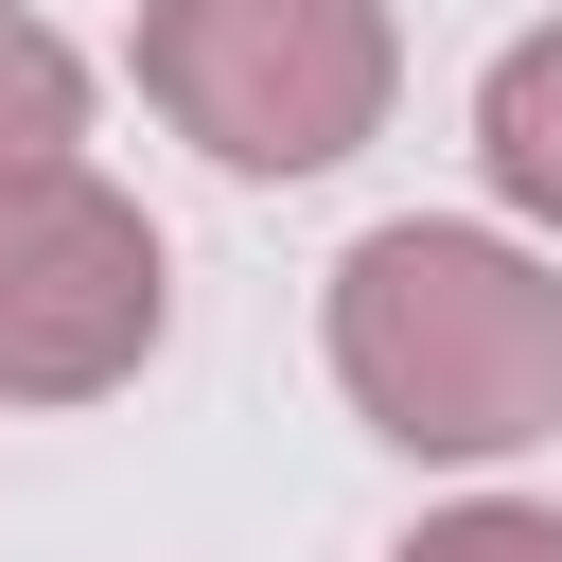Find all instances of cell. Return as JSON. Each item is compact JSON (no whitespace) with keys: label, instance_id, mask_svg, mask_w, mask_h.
<instances>
[{"label":"cell","instance_id":"cell-1","mask_svg":"<svg viewBox=\"0 0 562 562\" xmlns=\"http://www.w3.org/2000/svg\"><path fill=\"white\" fill-rule=\"evenodd\" d=\"M334 386L404 457H527L562 422V263L457 211H404L334 263Z\"/></svg>","mask_w":562,"mask_h":562},{"label":"cell","instance_id":"cell-4","mask_svg":"<svg viewBox=\"0 0 562 562\" xmlns=\"http://www.w3.org/2000/svg\"><path fill=\"white\" fill-rule=\"evenodd\" d=\"M474 158H492V193H509L527 228H562V18L474 70Z\"/></svg>","mask_w":562,"mask_h":562},{"label":"cell","instance_id":"cell-6","mask_svg":"<svg viewBox=\"0 0 562 562\" xmlns=\"http://www.w3.org/2000/svg\"><path fill=\"white\" fill-rule=\"evenodd\" d=\"M386 562H562V509H509V492H474V509H439V527H404Z\"/></svg>","mask_w":562,"mask_h":562},{"label":"cell","instance_id":"cell-3","mask_svg":"<svg viewBox=\"0 0 562 562\" xmlns=\"http://www.w3.org/2000/svg\"><path fill=\"white\" fill-rule=\"evenodd\" d=\"M176 316V263L140 228L123 176L53 158V176H0V404H105L140 386Z\"/></svg>","mask_w":562,"mask_h":562},{"label":"cell","instance_id":"cell-5","mask_svg":"<svg viewBox=\"0 0 562 562\" xmlns=\"http://www.w3.org/2000/svg\"><path fill=\"white\" fill-rule=\"evenodd\" d=\"M53 158H88V53L0 0V176H53Z\"/></svg>","mask_w":562,"mask_h":562},{"label":"cell","instance_id":"cell-2","mask_svg":"<svg viewBox=\"0 0 562 562\" xmlns=\"http://www.w3.org/2000/svg\"><path fill=\"white\" fill-rule=\"evenodd\" d=\"M404 88L386 0H140V105L228 176H334Z\"/></svg>","mask_w":562,"mask_h":562}]
</instances>
